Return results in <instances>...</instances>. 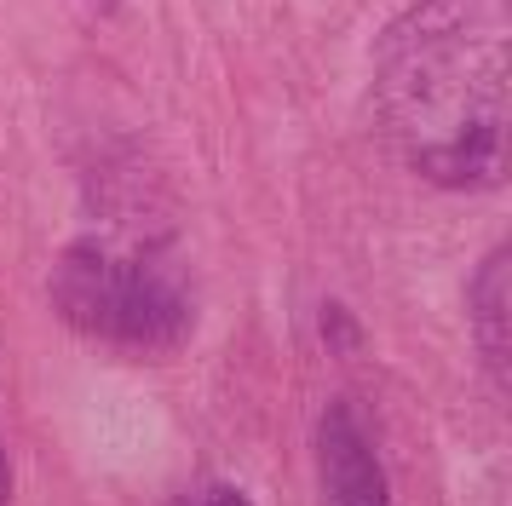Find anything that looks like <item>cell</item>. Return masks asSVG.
Segmentation results:
<instances>
[{
	"mask_svg": "<svg viewBox=\"0 0 512 506\" xmlns=\"http://www.w3.org/2000/svg\"><path fill=\"white\" fill-rule=\"evenodd\" d=\"M380 133L420 179L484 190L507 173L512 0H415L374 58Z\"/></svg>",
	"mask_w": 512,
	"mask_h": 506,
	"instance_id": "cell-1",
	"label": "cell"
},
{
	"mask_svg": "<svg viewBox=\"0 0 512 506\" xmlns=\"http://www.w3.org/2000/svg\"><path fill=\"white\" fill-rule=\"evenodd\" d=\"M52 305L75 334L121 351H173L190 334L185 282L150 253L75 242L52 265Z\"/></svg>",
	"mask_w": 512,
	"mask_h": 506,
	"instance_id": "cell-2",
	"label": "cell"
},
{
	"mask_svg": "<svg viewBox=\"0 0 512 506\" xmlns=\"http://www.w3.org/2000/svg\"><path fill=\"white\" fill-rule=\"evenodd\" d=\"M317 466H323V506H392L380 455L346 403H334L317 426Z\"/></svg>",
	"mask_w": 512,
	"mask_h": 506,
	"instance_id": "cell-3",
	"label": "cell"
},
{
	"mask_svg": "<svg viewBox=\"0 0 512 506\" xmlns=\"http://www.w3.org/2000/svg\"><path fill=\"white\" fill-rule=\"evenodd\" d=\"M472 322H478V351L495 380H507L512 363V253L495 248L472 288Z\"/></svg>",
	"mask_w": 512,
	"mask_h": 506,
	"instance_id": "cell-4",
	"label": "cell"
},
{
	"mask_svg": "<svg viewBox=\"0 0 512 506\" xmlns=\"http://www.w3.org/2000/svg\"><path fill=\"white\" fill-rule=\"evenodd\" d=\"M173 506H248V495H242V489H231V483H208V489H190V495H179Z\"/></svg>",
	"mask_w": 512,
	"mask_h": 506,
	"instance_id": "cell-5",
	"label": "cell"
},
{
	"mask_svg": "<svg viewBox=\"0 0 512 506\" xmlns=\"http://www.w3.org/2000/svg\"><path fill=\"white\" fill-rule=\"evenodd\" d=\"M6 495H12V478H6V455H0V506H6Z\"/></svg>",
	"mask_w": 512,
	"mask_h": 506,
	"instance_id": "cell-6",
	"label": "cell"
}]
</instances>
